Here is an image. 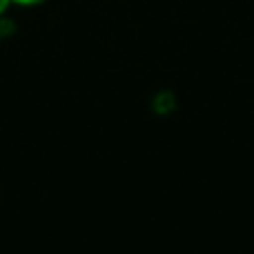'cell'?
<instances>
[{"mask_svg":"<svg viewBox=\"0 0 254 254\" xmlns=\"http://www.w3.org/2000/svg\"><path fill=\"white\" fill-rule=\"evenodd\" d=\"M45 0H11V4H20V7H36V4H43Z\"/></svg>","mask_w":254,"mask_h":254,"instance_id":"cell-1","label":"cell"},{"mask_svg":"<svg viewBox=\"0 0 254 254\" xmlns=\"http://www.w3.org/2000/svg\"><path fill=\"white\" fill-rule=\"evenodd\" d=\"M9 4H11V0H0V16H2V13L9 9Z\"/></svg>","mask_w":254,"mask_h":254,"instance_id":"cell-2","label":"cell"}]
</instances>
